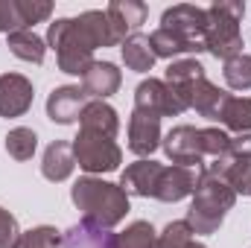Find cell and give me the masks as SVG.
Wrapping results in <instances>:
<instances>
[{
  "label": "cell",
  "instance_id": "obj_7",
  "mask_svg": "<svg viewBox=\"0 0 251 248\" xmlns=\"http://www.w3.org/2000/svg\"><path fill=\"white\" fill-rule=\"evenodd\" d=\"M134 108H143V111H152L158 117H178L184 114V102L173 94V88L164 82V79H143L137 88H134Z\"/></svg>",
  "mask_w": 251,
  "mask_h": 248
},
{
  "label": "cell",
  "instance_id": "obj_31",
  "mask_svg": "<svg viewBox=\"0 0 251 248\" xmlns=\"http://www.w3.org/2000/svg\"><path fill=\"white\" fill-rule=\"evenodd\" d=\"M228 143H231V137H228L225 128H216V125L201 128V152H204V161H216L228 149Z\"/></svg>",
  "mask_w": 251,
  "mask_h": 248
},
{
  "label": "cell",
  "instance_id": "obj_5",
  "mask_svg": "<svg viewBox=\"0 0 251 248\" xmlns=\"http://www.w3.org/2000/svg\"><path fill=\"white\" fill-rule=\"evenodd\" d=\"M70 146H73V158H76L79 170H85L88 175L114 173L123 164V149L114 143V137H105L100 131L79 128V134L73 137Z\"/></svg>",
  "mask_w": 251,
  "mask_h": 248
},
{
  "label": "cell",
  "instance_id": "obj_9",
  "mask_svg": "<svg viewBox=\"0 0 251 248\" xmlns=\"http://www.w3.org/2000/svg\"><path fill=\"white\" fill-rule=\"evenodd\" d=\"M108 24H111V35H114V47H123L126 38H131L143 24H146V3L140 0H111L108 9Z\"/></svg>",
  "mask_w": 251,
  "mask_h": 248
},
{
  "label": "cell",
  "instance_id": "obj_12",
  "mask_svg": "<svg viewBox=\"0 0 251 248\" xmlns=\"http://www.w3.org/2000/svg\"><path fill=\"white\" fill-rule=\"evenodd\" d=\"M35 88L21 73H3L0 76V117H24L32 108Z\"/></svg>",
  "mask_w": 251,
  "mask_h": 248
},
{
  "label": "cell",
  "instance_id": "obj_10",
  "mask_svg": "<svg viewBox=\"0 0 251 248\" xmlns=\"http://www.w3.org/2000/svg\"><path fill=\"white\" fill-rule=\"evenodd\" d=\"M164 134H161V117L143 108H134L128 117V149L140 158H149L158 146H161Z\"/></svg>",
  "mask_w": 251,
  "mask_h": 248
},
{
  "label": "cell",
  "instance_id": "obj_14",
  "mask_svg": "<svg viewBox=\"0 0 251 248\" xmlns=\"http://www.w3.org/2000/svg\"><path fill=\"white\" fill-rule=\"evenodd\" d=\"M161 26H164V29H173V32H178V35H184L190 41L204 44L207 9H199V6H190V3L170 6V9L161 15Z\"/></svg>",
  "mask_w": 251,
  "mask_h": 248
},
{
  "label": "cell",
  "instance_id": "obj_29",
  "mask_svg": "<svg viewBox=\"0 0 251 248\" xmlns=\"http://www.w3.org/2000/svg\"><path fill=\"white\" fill-rule=\"evenodd\" d=\"M21 29H29L26 18H24V9H21V0H0V32L12 35V32H21Z\"/></svg>",
  "mask_w": 251,
  "mask_h": 248
},
{
  "label": "cell",
  "instance_id": "obj_24",
  "mask_svg": "<svg viewBox=\"0 0 251 248\" xmlns=\"http://www.w3.org/2000/svg\"><path fill=\"white\" fill-rule=\"evenodd\" d=\"M199 79H204V67H201V62H196V59H176V62H170L167 76H164V82L173 88V94L190 88Z\"/></svg>",
  "mask_w": 251,
  "mask_h": 248
},
{
  "label": "cell",
  "instance_id": "obj_16",
  "mask_svg": "<svg viewBox=\"0 0 251 248\" xmlns=\"http://www.w3.org/2000/svg\"><path fill=\"white\" fill-rule=\"evenodd\" d=\"M120 82H123V73L117 70V64L111 62H94L91 70L82 76V88L91 99H108L111 94L120 91Z\"/></svg>",
  "mask_w": 251,
  "mask_h": 248
},
{
  "label": "cell",
  "instance_id": "obj_22",
  "mask_svg": "<svg viewBox=\"0 0 251 248\" xmlns=\"http://www.w3.org/2000/svg\"><path fill=\"white\" fill-rule=\"evenodd\" d=\"M120 53H123V64L128 70H134V73H146V70L155 67V53H152V47H149V35L134 32L131 38L123 41Z\"/></svg>",
  "mask_w": 251,
  "mask_h": 248
},
{
  "label": "cell",
  "instance_id": "obj_25",
  "mask_svg": "<svg viewBox=\"0 0 251 248\" xmlns=\"http://www.w3.org/2000/svg\"><path fill=\"white\" fill-rule=\"evenodd\" d=\"M38 149V134L26 125H18L6 134V152L15 158V161H29Z\"/></svg>",
  "mask_w": 251,
  "mask_h": 248
},
{
  "label": "cell",
  "instance_id": "obj_30",
  "mask_svg": "<svg viewBox=\"0 0 251 248\" xmlns=\"http://www.w3.org/2000/svg\"><path fill=\"white\" fill-rule=\"evenodd\" d=\"M190 240H193V231H190L187 219H176L158 234V246L155 248H184Z\"/></svg>",
  "mask_w": 251,
  "mask_h": 248
},
{
  "label": "cell",
  "instance_id": "obj_8",
  "mask_svg": "<svg viewBox=\"0 0 251 248\" xmlns=\"http://www.w3.org/2000/svg\"><path fill=\"white\" fill-rule=\"evenodd\" d=\"M204 175V167L201 170H193V167H178V164H170L164 167L161 178H158V190H155V198L164 201V204H176L181 198H187L196 193V187Z\"/></svg>",
  "mask_w": 251,
  "mask_h": 248
},
{
  "label": "cell",
  "instance_id": "obj_4",
  "mask_svg": "<svg viewBox=\"0 0 251 248\" xmlns=\"http://www.w3.org/2000/svg\"><path fill=\"white\" fill-rule=\"evenodd\" d=\"M246 15V3L240 0H219L207 6V26H204V50L222 62L243 53L246 41L240 32V21Z\"/></svg>",
  "mask_w": 251,
  "mask_h": 248
},
{
  "label": "cell",
  "instance_id": "obj_23",
  "mask_svg": "<svg viewBox=\"0 0 251 248\" xmlns=\"http://www.w3.org/2000/svg\"><path fill=\"white\" fill-rule=\"evenodd\" d=\"M9 53L21 62H32L41 64L47 56V41L38 38L32 29H21V32H12L9 35Z\"/></svg>",
  "mask_w": 251,
  "mask_h": 248
},
{
  "label": "cell",
  "instance_id": "obj_28",
  "mask_svg": "<svg viewBox=\"0 0 251 248\" xmlns=\"http://www.w3.org/2000/svg\"><path fill=\"white\" fill-rule=\"evenodd\" d=\"M12 248H62V234L53 225H38L24 231Z\"/></svg>",
  "mask_w": 251,
  "mask_h": 248
},
{
  "label": "cell",
  "instance_id": "obj_13",
  "mask_svg": "<svg viewBox=\"0 0 251 248\" xmlns=\"http://www.w3.org/2000/svg\"><path fill=\"white\" fill-rule=\"evenodd\" d=\"M88 102H91V97L85 94V88H79V85H62V88H56L47 97V117L59 125H70L82 117V111H85Z\"/></svg>",
  "mask_w": 251,
  "mask_h": 248
},
{
  "label": "cell",
  "instance_id": "obj_35",
  "mask_svg": "<svg viewBox=\"0 0 251 248\" xmlns=\"http://www.w3.org/2000/svg\"><path fill=\"white\" fill-rule=\"evenodd\" d=\"M184 248H207V246H201V243H196V240H190V243H187Z\"/></svg>",
  "mask_w": 251,
  "mask_h": 248
},
{
  "label": "cell",
  "instance_id": "obj_1",
  "mask_svg": "<svg viewBox=\"0 0 251 248\" xmlns=\"http://www.w3.org/2000/svg\"><path fill=\"white\" fill-rule=\"evenodd\" d=\"M47 44L56 50L59 70L67 76H85L94 64L97 47H114L108 15L100 9L82 12L79 18H59L47 29Z\"/></svg>",
  "mask_w": 251,
  "mask_h": 248
},
{
  "label": "cell",
  "instance_id": "obj_17",
  "mask_svg": "<svg viewBox=\"0 0 251 248\" xmlns=\"http://www.w3.org/2000/svg\"><path fill=\"white\" fill-rule=\"evenodd\" d=\"M76 167V158H73V146L67 140H53L47 149H44V158H41V175L53 184L67 181L70 173Z\"/></svg>",
  "mask_w": 251,
  "mask_h": 248
},
{
  "label": "cell",
  "instance_id": "obj_26",
  "mask_svg": "<svg viewBox=\"0 0 251 248\" xmlns=\"http://www.w3.org/2000/svg\"><path fill=\"white\" fill-rule=\"evenodd\" d=\"M158 246V234L152 228V222L137 219L126 228L123 234H117V248H155Z\"/></svg>",
  "mask_w": 251,
  "mask_h": 248
},
{
  "label": "cell",
  "instance_id": "obj_15",
  "mask_svg": "<svg viewBox=\"0 0 251 248\" xmlns=\"http://www.w3.org/2000/svg\"><path fill=\"white\" fill-rule=\"evenodd\" d=\"M164 173V164L152 161V158H140L134 164H128L120 175V187L126 196H140V198H155L158 190V178Z\"/></svg>",
  "mask_w": 251,
  "mask_h": 248
},
{
  "label": "cell",
  "instance_id": "obj_18",
  "mask_svg": "<svg viewBox=\"0 0 251 248\" xmlns=\"http://www.w3.org/2000/svg\"><path fill=\"white\" fill-rule=\"evenodd\" d=\"M149 47H152L155 59H173V62H176L178 56L201 53V50H204V44L190 41V38L178 35V32H173V29H164V26H158V29L149 35Z\"/></svg>",
  "mask_w": 251,
  "mask_h": 248
},
{
  "label": "cell",
  "instance_id": "obj_32",
  "mask_svg": "<svg viewBox=\"0 0 251 248\" xmlns=\"http://www.w3.org/2000/svg\"><path fill=\"white\" fill-rule=\"evenodd\" d=\"M21 9H24L26 26H35V24H41V21H47L53 15V3L50 0H21Z\"/></svg>",
  "mask_w": 251,
  "mask_h": 248
},
{
  "label": "cell",
  "instance_id": "obj_6",
  "mask_svg": "<svg viewBox=\"0 0 251 248\" xmlns=\"http://www.w3.org/2000/svg\"><path fill=\"white\" fill-rule=\"evenodd\" d=\"M167 158L178 167H193V170H201L207 161H204V152H201V128L196 125H176L173 131L164 134L161 140Z\"/></svg>",
  "mask_w": 251,
  "mask_h": 248
},
{
  "label": "cell",
  "instance_id": "obj_27",
  "mask_svg": "<svg viewBox=\"0 0 251 248\" xmlns=\"http://www.w3.org/2000/svg\"><path fill=\"white\" fill-rule=\"evenodd\" d=\"M222 76H225V85L234 88V91H251V56L249 53H240L234 59H228L222 67Z\"/></svg>",
  "mask_w": 251,
  "mask_h": 248
},
{
  "label": "cell",
  "instance_id": "obj_20",
  "mask_svg": "<svg viewBox=\"0 0 251 248\" xmlns=\"http://www.w3.org/2000/svg\"><path fill=\"white\" fill-rule=\"evenodd\" d=\"M79 128H85V131H100V134H105V137H117V131H120V117H117V111H114L108 102L91 99V102L85 105L82 117H79Z\"/></svg>",
  "mask_w": 251,
  "mask_h": 248
},
{
  "label": "cell",
  "instance_id": "obj_11",
  "mask_svg": "<svg viewBox=\"0 0 251 248\" xmlns=\"http://www.w3.org/2000/svg\"><path fill=\"white\" fill-rule=\"evenodd\" d=\"M176 97L184 102V108H193V111H199L201 117L219 123V111H222V105H225V99H228V91H222L219 85H213V82L204 76V79L193 82L190 88L178 91Z\"/></svg>",
  "mask_w": 251,
  "mask_h": 248
},
{
  "label": "cell",
  "instance_id": "obj_33",
  "mask_svg": "<svg viewBox=\"0 0 251 248\" xmlns=\"http://www.w3.org/2000/svg\"><path fill=\"white\" fill-rule=\"evenodd\" d=\"M18 237H21V231H18V219H15L6 207H0V248H12Z\"/></svg>",
  "mask_w": 251,
  "mask_h": 248
},
{
  "label": "cell",
  "instance_id": "obj_3",
  "mask_svg": "<svg viewBox=\"0 0 251 248\" xmlns=\"http://www.w3.org/2000/svg\"><path fill=\"white\" fill-rule=\"evenodd\" d=\"M234 204H237L234 187L216 175H210V173H204L187 210L190 231L193 234H216L219 225L225 222L228 210H234Z\"/></svg>",
  "mask_w": 251,
  "mask_h": 248
},
{
  "label": "cell",
  "instance_id": "obj_21",
  "mask_svg": "<svg viewBox=\"0 0 251 248\" xmlns=\"http://www.w3.org/2000/svg\"><path fill=\"white\" fill-rule=\"evenodd\" d=\"M219 123L237 134H251V97L228 94V99L219 111Z\"/></svg>",
  "mask_w": 251,
  "mask_h": 248
},
{
  "label": "cell",
  "instance_id": "obj_19",
  "mask_svg": "<svg viewBox=\"0 0 251 248\" xmlns=\"http://www.w3.org/2000/svg\"><path fill=\"white\" fill-rule=\"evenodd\" d=\"M62 248H117V234L82 219L79 225L62 234Z\"/></svg>",
  "mask_w": 251,
  "mask_h": 248
},
{
  "label": "cell",
  "instance_id": "obj_2",
  "mask_svg": "<svg viewBox=\"0 0 251 248\" xmlns=\"http://www.w3.org/2000/svg\"><path fill=\"white\" fill-rule=\"evenodd\" d=\"M70 198L73 204L82 210L85 222L97 225V228H117L128 213V196L120 184L102 181L97 175H85L70 187Z\"/></svg>",
  "mask_w": 251,
  "mask_h": 248
},
{
  "label": "cell",
  "instance_id": "obj_34",
  "mask_svg": "<svg viewBox=\"0 0 251 248\" xmlns=\"http://www.w3.org/2000/svg\"><path fill=\"white\" fill-rule=\"evenodd\" d=\"M240 193H243V196H251V173H249V178H246V184H243Z\"/></svg>",
  "mask_w": 251,
  "mask_h": 248
}]
</instances>
